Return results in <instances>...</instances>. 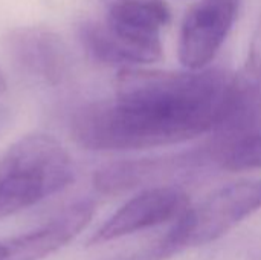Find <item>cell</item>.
I'll return each mask as SVG.
<instances>
[{"label": "cell", "instance_id": "1", "mask_svg": "<svg viewBox=\"0 0 261 260\" xmlns=\"http://www.w3.org/2000/svg\"><path fill=\"white\" fill-rule=\"evenodd\" d=\"M234 77L219 69H119L115 97L78 109L70 132L95 152L180 144L223 126L237 109Z\"/></svg>", "mask_w": 261, "mask_h": 260}, {"label": "cell", "instance_id": "2", "mask_svg": "<svg viewBox=\"0 0 261 260\" xmlns=\"http://www.w3.org/2000/svg\"><path fill=\"white\" fill-rule=\"evenodd\" d=\"M73 178V162L54 136L20 138L0 158V221L57 195Z\"/></svg>", "mask_w": 261, "mask_h": 260}, {"label": "cell", "instance_id": "3", "mask_svg": "<svg viewBox=\"0 0 261 260\" xmlns=\"http://www.w3.org/2000/svg\"><path fill=\"white\" fill-rule=\"evenodd\" d=\"M260 208L261 179L223 187L199 207L187 208L151 256L161 260L184 248L214 242Z\"/></svg>", "mask_w": 261, "mask_h": 260}, {"label": "cell", "instance_id": "4", "mask_svg": "<svg viewBox=\"0 0 261 260\" xmlns=\"http://www.w3.org/2000/svg\"><path fill=\"white\" fill-rule=\"evenodd\" d=\"M240 0H200L185 15L177 43L179 61L187 69H203L228 38Z\"/></svg>", "mask_w": 261, "mask_h": 260}, {"label": "cell", "instance_id": "5", "mask_svg": "<svg viewBox=\"0 0 261 260\" xmlns=\"http://www.w3.org/2000/svg\"><path fill=\"white\" fill-rule=\"evenodd\" d=\"M188 208V196L177 187L159 185L147 188L125 202L98 231L89 245L106 244L138 231L177 219Z\"/></svg>", "mask_w": 261, "mask_h": 260}, {"label": "cell", "instance_id": "6", "mask_svg": "<svg viewBox=\"0 0 261 260\" xmlns=\"http://www.w3.org/2000/svg\"><path fill=\"white\" fill-rule=\"evenodd\" d=\"M6 49L20 70L47 84L57 86L69 75L70 54L66 41L47 28L12 29L6 37Z\"/></svg>", "mask_w": 261, "mask_h": 260}, {"label": "cell", "instance_id": "7", "mask_svg": "<svg viewBox=\"0 0 261 260\" xmlns=\"http://www.w3.org/2000/svg\"><path fill=\"white\" fill-rule=\"evenodd\" d=\"M93 215V201H76L61 210L44 225L0 242V260H43L73 241L89 225Z\"/></svg>", "mask_w": 261, "mask_h": 260}, {"label": "cell", "instance_id": "8", "mask_svg": "<svg viewBox=\"0 0 261 260\" xmlns=\"http://www.w3.org/2000/svg\"><path fill=\"white\" fill-rule=\"evenodd\" d=\"M101 3L106 11L104 21L113 31L161 60V31L171 20V9L165 0H101Z\"/></svg>", "mask_w": 261, "mask_h": 260}, {"label": "cell", "instance_id": "9", "mask_svg": "<svg viewBox=\"0 0 261 260\" xmlns=\"http://www.w3.org/2000/svg\"><path fill=\"white\" fill-rule=\"evenodd\" d=\"M78 37L87 54L104 64L124 69L158 61L148 51L113 31L104 20H87L81 23Z\"/></svg>", "mask_w": 261, "mask_h": 260}, {"label": "cell", "instance_id": "10", "mask_svg": "<svg viewBox=\"0 0 261 260\" xmlns=\"http://www.w3.org/2000/svg\"><path fill=\"white\" fill-rule=\"evenodd\" d=\"M223 167L232 172L261 169V129L243 136L228 150Z\"/></svg>", "mask_w": 261, "mask_h": 260}, {"label": "cell", "instance_id": "11", "mask_svg": "<svg viewBox=\"0 0 261 260\" xmlns=\"http://www.w3.org/2000/svg\"><path fill=\"white\" fill-rule=\"evenodd\" d=\"M6 90V80H5V75L3 72L0 70V95Z\"/></svg>", "mask_w": 261, "mask_h": 260}, {"label": "cell", "instance_id": "12", "mask_svg": "<svg viewBox=\"0 0 261 260\" xmlns=\"http://www.w3.org/2000/svg\"><path fill=\"white\" fill-rule=\"evenodd\" d=\"M3 121H5V110L0 107V126L3 124Z\"/></svg>", "mask_w": 261, "mask_h": 260}, {"label": "cell", "instance_id": "13", "mask_svg": "<svg viewBox=\"0 0 261 260\" xmlns=\"http://www.w3.org/2000/svg\"><path fill=\"white\" fill-rule=\"evenodd\" d=\"M0 259H2V244H0Z\"/></svg>", "mask_w": 261, "mask_h": 260}]
</instances>
